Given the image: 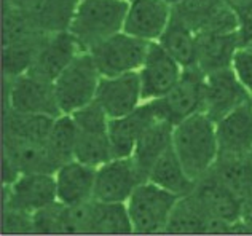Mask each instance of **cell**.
Wrapping results in <instances>:
<instances>
[{"mask_svg":"<svg viewBox=\"0 0 252 236\" xmlns=\"http://www.w3.org/2000/svg\"><path fill=\"white\" fill-rule=\"evenodd\" d=\"M238 224V222H236ZM235 225L216 220L201 207L191 193L177 200L169 215L164 233L174 235H196V233H235Z\"/></svg>","mask_w":252,"mask_h":236,"instance_id":"cell-16","label":"cell"},{"mask_svg":"<svg viewBox=\"0 0 252 236\" xmlns=\"http://www.w3.org/2000/svg\"><path fill=\"white\" fill-rule=\"evenodd\" d=\"M96 101L101 104L109 118H120L131 114L144 102L139 72L102 77L96 93Z\"/></svg>","mask_w":252,"mask_h":236,"instance_id":"cell-13","label":"cell"},{"mask_svg":"<svg viewBox=\"0 0 252 236\" xmlns=\"http://www.w3.org/2000/svg\"><path fill=\"white\" fill-rule=\"evenodd\" d=\"M58 165L46 147V142H37L21 137L3 136V183L8 185L19 174L50 173L55 174Z\"/></svg>","mask_w":252,"mask_h":236,"instance_id":"cell-8","label":"cell"},{"mask_svg":"<svg viewBox=\"0 0 252 236\" xmlns=\"http://www.w3.org/2000/svg\"><path fill=\"white\" fill-rule=\"evenodd\" d=\"M223 5V0H181L172 5V15L190 26L196 34Z\"/></svg>","mask_w":252,"mask_h":236,"instance_id":"cell-33","label":"cell"},{"mask_svg":"<svg viewBox=\"0 0 252 236\" xmlns=\"http://www.w3.org/2000/svg\"><path fill=\"white\" fill-rule=\"evenodd\" d=\"M3 232L6 233H34V220L32 215L5 209L3 212Z\"/></svg>","mask_w":252,"mask_h":236,"instance_id":"cell-35","label":"cell"},{"mask_svg":"<svg viewBox=\"0 0 252 236\" xmlns=\"http://www.w3.org/2000/svg\"><path fill=\"white\" fill-rule=\"evenodd\" d=\"M150 42H145L125 30L105 38L90 50L99 74L102 77H115L139 72L147 56Z\"/></svg>","mask_w":252,"mask_h":236,"instance_id":"cell-5","label":"cell"},{"mask_svg":"<svg viewBox=\"0 0 252 236\" xmlns=\"http://www.w3.org/2000/svg\"><path fill=\"white\" fill-rule=\"evenodd\" d=\"M82 51H85L82 45L69 30L53 32L40 43L34 65L29 72L55 82Z\"/></svg>","mask_w":252,"mask_h":236,"instance_id":"cell-15","label":"cell"},{"mask_svg":"<svg viewBox=\"0 0 252 236\" xmlns=\"http://www.w3.org/2000/svg\"><path fill=\"white\" fill-rule=\"evenodd\" d=\"M241 225L244 227V232L252 233V198L243 203V212H241Z\"/></svg>","mask_w":252,"mask_h":236,"instance_id":"cell-38","label":"cell"},{"mask_svg":"<svg viewBox=\"0 0 252 236\" xmlns=\"http://www.w3.org/2000/svg\"><path fill=\"white\" fill-rule=\"evenodd\" d=\"M90 233L94 235H131L134 233L126 203H93Z\"/></svg>","mask_w":252,"mask_h":236,"instance_id":"cell-27","label":"cell"},{"mask_svg":"<svg viewBox=\"0 0 252 236\" xmlns=\"http://www.w3.org/2000/svg\"><path fill=\"white\" fill-rule=\"evenodd\" d=\"M150 182L157 183L161 188L172 192L179 196L189 195L193 192L195 188V180L185 173L181 160L177 158L174 148H168L164 152L160 160H158L154 168L150 169L149 179Z\"/></svg>","mask_w":252,"mask_h":236,"instance_id":"cell-26","label":"cell"},{"mask_svg":"<svg viewBox=\"0 0 252 236\" xmlns=\"http://www.w3.org/2000/svg\"><path fill=\"white\" fill-rule=\"evenodd\" d=\"M219 156L252 155V99L216 121Z\"/></svg>","mask_w":252,"mask_h":236,"instance_id":"cell-17","label":"cell"},{"mask_svg":"<svg viewBox=\"0 0 252 236\" xmlns=\"http://www.w3.org/2000/svg\"><path fill=\"white\" fill-rule=\"evenodd\" d=\"M171 16L172 5L166 0H129L123 30L145 42H158Z\"/></svg>","mask_w":252,"mask_h":236,"instance_id":"cell-14","label":"cell"},{"mask_svg":"<svg viewBox=\"0 0 252 236\" xmlns=\"http://www.w3.org/2000/svg\"><path fill=\"white\" fill-rule=\"evenodd\" d=\"M248 48H251V50H252V45H249V47H248Z\"/></svg>","mask_w":252,"mask_h":236,"instance_id":"cell-41","label":"cell"},{"mask_svg":"<svg viewBox=\"0 0 252 236\" xmlns=\"http://www.w3.org/2000/svg\"><path fill=\"white\" fill-rule=\"evenodd\" d=\"M243 203L252 198V155L219 156L209 171Z\"/></svg>","mask_w":252,"mask_h":236,"instance_id":"cell-24","label":"cell"},{"mask_svg":"<svg viewBox=\"0 0 252 236\" xmlns=\"http://www.w3.org/2000/svg\"><path fill=\"white\" fill-rule=\"evenodd\" d=\"M129 0H80L69 26L85 51L125 28Z\"/></svg>","mask_w":252,"mask_h":236,"instance_id":"cell-2","label":"cell"},{"mask_svg":"<svg viewBox=\"0 0 252 236\" xmlns=\"http://www.w3.org/2000/svg\"><path fill=\"white\" fill-rule=\"evenodd\" d=\"M145 182L132 156L114 158L96 169L94 200L102 203H126L132 192Z\"/></svg>","mask_w":252,"mask_h":236,"instance_id":"cell-11","label":"cell"},{"mask_svg":"<svg viewBox=\"0 0 252 236\" xmlns=\"http://www.w3.org/2000/svg\"><path fill=\"white\" fill-rule=\"evenodd\" d=\"M78 139V128L74 118L69 114H63L56 117L53 128L46 139V147L51 158L59 166L64 163L75 160V146Z\"/></svg>","mask_w":252,"mask_h":236,"instance_id":"cell-29","label":"cell"},{"mask_svg":"<svg viewBox=\"0 0 252 236\" xmlns=\"http://www.w3.org/2000/svg\"><path fill=\"white\" fill-rule=\"evenodd\" d=\"M252 99L233 67L204 74L203 112L217 121L233 109Z\"/></svg>","mask_w":252,"mask_h":236,"instance_id":"cell-10","label":"cell"},{"mask_svg":"<svg viewBox=\"0 0 252 236\" xmlns=\"http://www.w3.org/2000/svg\"><path fill=\"white\" fill-rule=\"evenodd\" d=\"M8 109L24 114H42L50 117L63 115L59 109L55 82L32 72L6 80Z\"/></svg>","mask_w":252,"mask_h":236,"instance_id":"cell-7","label":"cell"},{"mask_svg":"<svg viewBox=\"0 0 252 236\" xmlns=\"http://www.w3.org/2000/svg\"><path fill=\"white\" fill-rule=\"evenodd\" d=\"M191 195L212 219L231 225L241 220L243 201L209 173L196 180Z\"/></svg>","mask_w":252,"mask_h":236,"instance_id":"cell-19","label":"cell"},{"mask_svg":"<svg viewBox=\"0 0 252 236\" xmlns=\"http://www.w3.org/2000/svg\"><path fill=\"white\" fill-rule=\"evenodd\" d=\"M158 118L154 101H145L131 114L110 118L109 137L114 158H128L134 152L139 137Z\"/></svg>","mask_w":252,"mask_h":236,"instance_id":"cell-18","label":"cell"},{"mask_svg":"<svg viewBox=\"0 0 252 236\" xmlns=\"http://www.w3.org/2000/svg\"><path fill=\"white\" fill-rule=\"evenodd\" d=\"M3 3L16 6L45 32L53 34L69 30L80 0H3Z\"/></svg>","mask_w":252,"mask_h":236,"instance_id":"cell-21","label":"cell"},{"mask_svg":"<svg viewBox=\"0 0 252 236\" xmlns=\"http://www.w3.org/2000/svg\"><path fill=\"white\" fill-rule=\"evenodd\" d=\"M238 35H240L241 48H248L252 45V8L238 15Z\"/></svg>","mask_w":252,"mask_h":236,"instance_id":"cell-37","label":"cell"},{"mask_svg":"<svg viewBox=\"0 0 252 236\" xmlns=\"http://www.w3.org/2000/svg\"><path fill=\"white\" fill-rule=\"evenodd\" d=\"M48 35L40 26L34 23L24 11L3 3V45L38 42Z\"/></svg>","mask_w":252,"mask_h":236,"instance_id":"cell-30","label":"cell"},{"mask_svg":"<svg viewBox=\"0 0 252 236\" xmlns=\"http://www.w3.org/2000/svg\"><path fill=\"white\" fill-rule=\"evenodd\" d=\"M96 169L78 160L59 166L55 173L58 201L65 206H75L94 200Z\"/></svg>","mask_w":252,"mask_h":236,"instance_id":"cell-20","label":"cell"},{"mask_svg":"<svg viewBox=\"0 0 252 236\" xmlns=\"http://www.w3.org/2000/svg\"><path fill=\"white\" fill-rule=\"evenodd\" d=\"M158 43L182 65L184 69L196 65V32L174 15Z\"/></svg>","mask_w":252,"mask_h":236,"instance_id":"cell-25","label":"cell"},{"mask_svg":"<svg viewBox=\"0 0 252 236\" xmlns=\"http://www.w3.org/2000/svg\"><path fill=\"white\" fill-rule=\"evenodd\" d=\"M56 117L42 114H24L6 110L3 121V136L21 137V139L46 142Z\"/></svg>","mask_w":252,"mask_h":236,"instance_id":"cell-28","label":"cell"},{"mask_svg":"<svg viewBox=\"0 0 252 236\" xmlns=\"http://www.w3.org/2000/svg\"><path fill=\"white\" fill-rule=\"evenodd\" d=\"M184 67L158 42H150L147 56L139 69L142 101H155L168 94L179 82Z\"/></svg>","mask_w":252,"mask_h":236,"instance_id":"cell-12","label":"cell"},{"mask_svg":"<svg viewBox=\"0 0 252 236\" xmlns=\"http://www.w3.org/2000/svg\"><path fill=\"white\" fill-rule=\"evenodd\" d=\"M225 3H227L236 15H241V13L252 8V0H225Z\"/></svg>","mask_w":252,"mask_h":236,"instance_id":"cell-39","label":"cell"},{"mask_svg":"<svg viewBox=\"0 0 252 236\" xmlns=\"http://www.w3.org/2000/svg\"><path fill=\"white\" fill-rule=\"evenodd\" d=\"M241 48L238 32L228 34H196V65L204 74L233 67Z\"/></svg>","mask_w":252,"mask_h":236,"instance_id":"cell-22","label":"cell"},{"mask_svg":"<svg viewBox=\"0 0 252 236\" xmlns=\"http://www.w3.org/2000/svg\"><path fill=\"white\" fill-rule=\"evenodd\" d=\"M179 198V195L168 192L154 182H142L126 201L134 233H164L169 215Z\"/></svg>","mask_w":252,"mask_h":236,"instance_id":"cell-3","label":"cell"},{"mask_svg":"<svg viewBox=\"0 0 252 236\" xmlns=\"http://www.w3.org/2000/svg\"><path fill=\"white\" fill-rule=\"evenodd\" d=\"M70 115L78 131H90V133H107L109 131L110 118L96 99Z\"/></svg>","mask_w":252,"mask_h":236,"instance_id":"cell-34","label":"cell"},{"mask_svg":"<svg viewBox=\"0 0 252 236\" xmlns=\"http://www.w3.org/2000/svg\"><path fill=\"white\" fill-rule=\"evenodd\" d=\"M166 2H169L171 5H176V3H179L181 0H166Z\"/></svg>","mask_w":252,"mask_h":236,"instance_id":"cell-40","label":"cell"},{"mask_svg":"<svg viewBox=\"0 0 252 236\" xmlns=\"http://www.w3.org/2000/svg\"><path fill=\"white\" fill-rule=\"evenodd\" d=\"M204 96V72L195 67L184 69L179 82L168 94L154 101L158 118L171 124H177L187 117L203 112Z\"/></svg>","mask_w":252,"mask_h":236,"instance_id":"cell-6","label":"cell"},{"mask_svg":"<svg viewBox=\"0 0 252 236\" xmlns=\"http://www.w3.org/2000/svg\"><path fill=\"white\" fill-rule=\"evenodd\" d=\"M56 201L58 195L55 174H19L16 180L5 185V209L34 215L42 209L55 205Z\"/></svg>","mask_w":252,"mask_h":236,"instance_id":"cell-9","label":"cell"},{"mask_svg":"<svg viewBox=\"0 0 252 236\" xmlns=\"http://www.w3.org/2000/svg\"><path fill=\"white\" fill-rule=\"evenodd\" d=\"M75 160L93 168H99L107 161L114 160V150H112L109 131L107 133L78 131Z\"/></svg>","mask_w":252,"mask_h":236,"instance_id":"cell-31","label":"cell"},{"mask_svg":"<svg viewBox=\"0 0 252 236\" xmlns=\"http://www.w3.org/2000/svg\"><path fill=\"white\" fill-rule=\"evenodd\" d=\"M172 148L195 182L206 176L219 158L216 121L204 112H196L174 124Z\"/></svg>","mask_w":252,"mask_h":236,"instance_id":"cell-1","label":"cell"},{"mask_svg":"<svg viewBox=\"0 0 252 236\" xmlns=\"http://www.w3.org/2000/svg\"><path fill=\"white\" fill-rule=\"evenodd\" d=\"M45 38V37H43ZM23 42L3 45V74L5 78H15L23 74H28L32 69L40 43L43 42Z\"/></svg>","mask_w":252,"mask_h":236,"instance_id":"cell-32","label":"cell"},{"mask_svg":"<svg viewBox=\"0 0 252 236\" xmlns=\"http://www.w3.org/2000/svg\"><path fill=\"white\" fill-rule=\"evenodd\" d=\"M101 78L90 51H82L55 80L61 112L70 115L94 101Z\"/></svg>","mask_w":252,"mask_h":236,"instance_id":"cell-4","label":"cell"},{"mask_svg":"<svg viewBox=\"0 0 252 236\" xmlns=\"http://www.w3.org/2000/svg\"><path fill=\"white\" fill-rule=\"evenodd\" d=\"M233 69L236 75L240 77L243 85L249 89L252 94V50L251 48H240L235 56Z\"/></svg>","mask_w":252,"mask_h":236,"instance_id":"cell-36","label":"cell"},{"mask_svg":"<svg viewBox=\"0 0 252 236\" xmlns=\"http://www.w3.org/2000/svg\"><path fill=\"white\" fill-rule=\"evenodd\" d=\"M172 131L174 124L157 118L139 137L131 156L145 180L149 179L150 169L160 160V156L172 147Z\"/></svg>","mask_w":252,"mask_h":236,"instance_id":"cell-23","label":"cell"}]
</instances>
